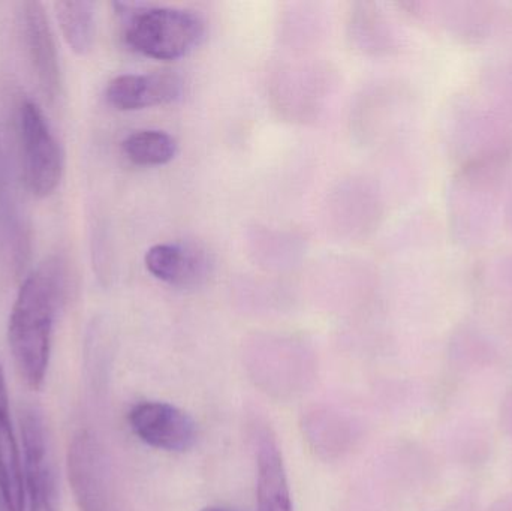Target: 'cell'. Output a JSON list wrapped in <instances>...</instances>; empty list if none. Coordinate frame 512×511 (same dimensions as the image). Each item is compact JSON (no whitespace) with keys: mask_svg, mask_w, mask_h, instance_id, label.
I'll return each instance as SVG.
<instances>
[{"mask_svg":"<svg viewBox=\"0 0 512 511\" xmlns=\"http://www.w3.org/2000/svg\"><path fill=\"white\" fill-rule=\"evenodd\" d=\"M54 8L72 51L80 56L89 53L95 42V5L87 0H60Z\"/></svg>","mask_w":512,"mask_h":511,"instance_id":"obj_13","label":"cell"},{"mask_svg":"<svg viewBox=\"0 0 512 511\" xmlns=\"http://www.w3.org/2000/svg\"><path fill=\"white\" fill-rule=\"evenodd\" d=\"M68 479L80 511H110V486L104 452L89 431L72 437L66 456Z\"/></svg>","mask_w":512,"mask_h":511,"instance_id":"obj_4","label":"cell"},{"mask_svg":"<svg viewBox=\"0 0 512 511\" xmlns=\"http://www.w3.org/2000/svg\"><path fill=\"white\" fill-rule=\"evenodd\" d=\"M0 501L6 511H26L23 456L12 428L8 387L0 365Z\"/></svg>","mask_w":512,"mask_h":511,"instance_id":"obj_10","label":"cell"},{"mask_svg":"<svg viewBox=\"0 0 512 511\" xmlns=\"http://www.w3.org/2000/svg\"><path fill=\"white\" fill-rule=\"evenodd\" d=\"M144 261L156 279L182 288L195 287L206 281L212 267L206 251L182 243L152 246Z\"/></svg>","mask_w":512,"mask_h":511,"instance_id":"obj_9","label":"cell"},{"mask_svg":"<svg viewBox=\"0 0 512 511\" xmlns=\"http://www.w3.org/2000/svg\"><path fill=\"white\" fill-rule=\"evenodd\" d=\"M20 132L27 186L36 197H48L62 179L63 156L44 113L33 101L21 104Z\"/></svg>","mask_w":512,"mask_h":511,"instance_id":"obj_3","label":"cell"},{"mask_svg":"<svg viewBox=\"0 0 512 511\" xmlns=\"http://www.w3.org/2000/svg\"><path fill=\"white\" fill-rule=\"evenodd\" d=\"M303 431L312 449L325 459L339 458L348 452L354 440L351 423L330 410H313L307 414Z\"/></svg>","mask_w":512,"mask_h":511,"instance_id":"obj_12","label":"cell"},{"mask_svg":"<svg viewBox=\"0 0 512 511\" xmlns=\"http://www.w3.org/2000/svg\"><path fill=\"white\" fill-rule=\"evenodd\" d=\"M20 17L24 41L39 86L48 98L54 99L60 90L59 57L44 6L39 2H23Z\"/></svg>","mask_w":512,"mask_h":511,"instance_id":"obj_8","label":"cell"},{"mask_svg":"<svg viewBox=\"0 0 512 511\" xmlns=\"http://www.w3.org/2000/svg\"><path fill=\"white\" fill-rule=\"evenodd\" d=\"M129 161L141 167H159L173 161L177 143L170 134L158 129L132 132L122 144Z\"/></svg>","mask_w":512,"mask_h":511,"instance_id":"obj_14","label":"cell"},{"mask_svg":"<svg viewBox=\"0 0 512 511\" xmlns=\"http://www.w3.org/2000/svg\"><path fill=\"white\" fill-rule=\"evenodd\" d=\"M0 511H6L5 507H3L2 501H0Z\"/></svg>","mask_w":512,"mask_h":511,"instance_id":"obj_16","label":"cell"},{"mask_svg":"<svg viewBox=\"0 0 512 511\" xmlns=\"http://www.w3.org/2000/svg\"><path fill=\"white\" fill-rule=\"evenodd\" d=\"M26 511H57L56 477L48 458L44 422L35 408L21 413Z\"/></svg>","mask_w":512,"mask_h":511,"instance_id":"obj_5","label":"cell"},{"mask_svg":"<svg viewBox=\"0 0 512 511\" xmlns=\"http://www.w3.org/2000/svg\"><path fill=\"white\" fill-rule=\"evenodd\" d=\"M201 511H239V510L228 509V507H207V509H203Z\"/></svg>","mask_w":512,"mask_h":511,"instance_id":"obj_15","label":"cell"},{"mask_svg":"<svg viewBox=\"0 0 512 511\" xmlns=\"http://www.w3.org/2000/svg\"><path fill=\"white\" fill-rule=\"evenodd\" d=\"M183 89L185 83L173 72L126 74L119 75L108 83L105 98L117 110L135 111L177 101L182 98Z\"/></svg>","mask_w":512,"mask_h":511,"instance_id":"obj_7","label":"cell"},{"mask_svg":"<svg viewBox=\"0 0 512 511\" xmlns=\"http://www.w3.org/2000/svg\"><path fill=\"white\" fill-rule=\"evenodd\" d=\"M68 293V273L57 258L30 273L9 315L8 341L18 375L29 389L44 384L50 362L54 318Z\"/></svg>","mask_w":512,"mask_h":511,"instance_id":"obj_1","label":"cell"},{"mask_svg":"<svg viewBox=\"0 0 512 511\" xmlns=\"http://www.w3.org/2000/svg\"><path fill=\"white\" fill-rule=\"evenodd\" d=\"M256 468V511H294L282 453L270 432L264 431L258 435Z\"/></svg>","mask_w":512,"mask_h":511,"instance_id":"obj_11","label":"cell"},{"mask_svg":"<svg viewBox=\"0 0 512 511\" xmlns=\"http://www.w3.org/2000/svg\"><path fill=\"white\" fill-rule=\"evenodd\" d=\"M129 425L147 446L186 452L197 441V425L185 411L165 402H141L129 413Z\"/></svg>","mask_w":512,"mask_h":511,"instance_id":"obj_6","label":"cell"},{"mask_svg":"<svg viewBox=\"0 0 512 511\" xmlns=\"http://www.w3.org/2000/svg\"><path fill=\"white\" fill-rule=\"evenodd\" d=\"M114 6L123 17L126 44L150 59H180L203 41L204 21L188 9L146 3H114Z\"/></svg>","mask_w":512,"mask_h":511,"instance_id":"obj_2","label":"cell"}]
</instances>
